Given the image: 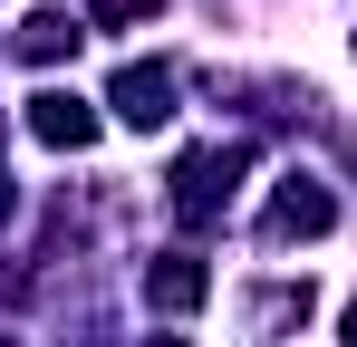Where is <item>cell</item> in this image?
<instances>
[{"mask_svg":"<svg viewBox=\"0 0 357 347\" xmlns=\"http://www.w3.org/2000/svg\"><path fill=\"white\" fill-rule=\"evenodd\" d=\"M0 222H10V174H0Z\"/></svg>","mask_w":357,"mask_h":347,"instance_id":"10","label":"cell"},{"mask_svg":"<svg viewBox=\"0 0 357 347\" xmlns=\"http://www.w3.org/2000/svg\"><path fill=\"white\" fill-rule=\"evenodd\" d=\"M77 39H87V29H77L68 10H29V29H20V58H29V68H59V58H77Z\"/></svg>","mask_w":357,"mask_h":347,"instance_id":"7","label":"cell"},{"mask_svg":"<svg viewBox=\"0 0 357 347\" xmlns=\"http://www.w3.org/2000/svg\"><path fill=\"white\" fill-rule=\"evenodd\" d=\"M155 10H165V0H87L97 29H135V20H155Z\"/></svg>","mask_w":357,"mask_h":347,"instance_id":"8","label":"cell"},{"mask_svg":"<svg viewBox=\"0 0 357 347\" xmlns=\"http://www.w3.org/2000/svg\"><path fill=\"white\" fill-rule=\"evenodd\" d=\"M145 347H183V338H145Z\"/></svg>","mask_w":357,"mask_h":347,"instance_id":"11","label":"cell"},{"mask_svg":"<svg viewBox=\"0 0 357 347\" xmlns=\"http://www.w3.org/2000/svg\"><path fill=\"white\" fill-rule=\"evenodd\" d=\"M203 299H213V270H203V251H155V261H145V309L183 318V309H203Z\"/></svg>","mask_w":357,"mask_h":347,"instance_id":"4","label":"cell"},{"mask_svg":"<svg viewBox=\"0 0 357 347\" xmlns=\"http://www.w3.org/2000/svg\"><path fill=\"white\" fill-rule=\"evenodd\" d=\"M309 309H319V289H309V280H271V289H251V328H261V338L309 328Z\"/></svg>","mask_w":357,"mask_h":347,"instance_id":"6","label":"cell"},{"mask_svg":"<svg viewBox=\"0 0 357 347\" xmlns=\"http://www.w3.org/2000/svg\"><path fill=\"white\" fill-rule=\"evenodd\" d=\"M348 49H357V29H348Z\"/></svg>","mask_w":357,"mask_h":347,"instance_id":"12","label":"cell"},{"mask_svg":"<svg viewBox=\"0 0 357 347\" xmlns=\"http://www.w3.org/2000/svg\"><path fill=\"white\" fill-rule=\"evenodd\" d=\"M338 328H348V347H357V299H348V318H338Z\"/></svg>","mask_w":357,"mask_h":347,"instance_id":"9","label":"cell"},{"mask_svg":"<svg viewBox=\"0 0 357 347\" xmlns=\"http://www.w3.org/2000/svg\"><path fill=\"white\" fill-rule=\"evenodd\" d=\"M328 222H338V193H328L319 174H280V193H271V213H261V241H319Z\"/></svg>","mask_w":357,"mask_h":347,"instance_id":"3","label":"cell"},{"mask_svg":"<svg viewBox=\"0 0 357 347\" xmlns=\"http://www.w3.org/2000/svg\"><path fill=\"white\" fill-rule=\"evenodd\" d=\"M29 135L59 145V155H87V145H97V107L68 97V87H39V97H29Z\"/></svg>","mask_w":357,"mask_h":347,"instance_id":"5","label":"cell"},{"mask_svg":"<svg viewBox=\"0 0 357 347\" xmlns=\"http://www.w3.org/2000/svg\"><path fill=\"white\" fill-rule=\"evenodd\" d=\"M241 164H251V145H193V155L174 164V213H183V231H213L222 213H232Z\"/></svg>","mask_w":357,"mask_h":347,"instance_id":"1","label":"cell"},{"mask_svg":"<svg viewBox=\"0 0 357 347\" xmlns=\"http://www.w3.org/2000/svg\"><path fill=\"white\" fill-rule=\"evenodd\" d=\"M107 107H116V125H135V135L174 125V68H165V58H126L116 77H107Z\"/></svg>","mask_w":357,"mask_h":347,"instance_id":"2","label":"cell"}]
</instances>
